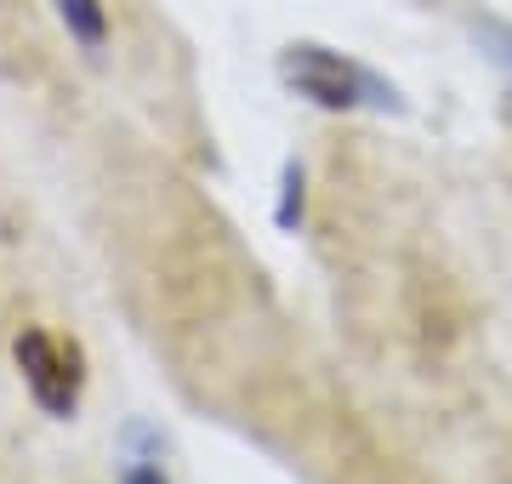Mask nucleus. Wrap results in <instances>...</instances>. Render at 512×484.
<instances>
[{"label": "nucleus", "instance_id": "f03ea898", "mask_svg": "<svg viewBox=\"0 0 512 484\" xmlns=\"http://www.w3.org/2000/svg\"><path fill=\"white\" fill-rule=\"evenodd\" d=\"M12 354H18V371L23 382H29V393H35V405L46 410V416H74V405H80V371H74V348H57L46 331H29L12 342Z\"/></svg>", "mask_w": 512, "mask_h": 484}, {"label": "nucleus", "instance_id": "39448f33", "mask_svg": "<svg viewBox=\"0 0 512 484\" xmlns=\"http://www.w3.org/2000/svg\"><path fill=\"white\" fill-rule=\"evenodd\" d=\"M120 484H171L160 473V462H154V456H131L126 467H120Z\"/></svg>", "mask_w": 512, "mask_h": 484}, {"label": "nucleus", "instance_id": "20e7f679", "mask_svg": "<svg viewBox=\"0 0 512 484\" xmlns=\"http://www.w3.org/2000/svg\"><path fill=\"white\" fill-rule=\"evenodd\" d=\"M302 217V166H285V194H279V228Z\"/></svg>", "mask_w": 512, "mask_h": 484}, {"label": "nucleus", "instance_id": "f257e3e1", "mask_svg": "<svg viewBox=\"0 0 512 484\" xmlns=\"http://www.w3.org/2000/svg\"><path fill=\"white\" fill-rule=\"evenodd\" d=\"M285 80H291L308 103H319V109H359V103H376V109H404L399 92H393L382 75H370L365 63L330 52V46H313V40L285 46Z\"/></svg>", "mask_w": 512, "mask_h": 484}, {"label": "nucleus", "instance_id": "423d86ee", "mask_svg": "<svg viewBox=\"0 0 512 484\" xmlns=\"http://www.w3.org/2000/svg\"><path fill=\"white\" fill-rule=\"evenodd\" d=\"M478 35L490 40V46H495V57H501V63H507V69H512V29H507V23L484 18V23H478Z\"/></svg>", "mask_w": 512, "mask_h": 484}, {"label": "nucleus", "instance_id": "7ed1b4c3", "mask_svg": "<svg viewBox=\"0 0 512 484\" xmlns=\"http://www.w3.org/2000/svg\"><path fill=\"white\" fill-rule=\"evenodd\" d=\"M57 18L86 52H103L109 46V6L103 0H57Z\"/></svg>", "mask_w": 512, "mask_h": 484}]
</instances>
